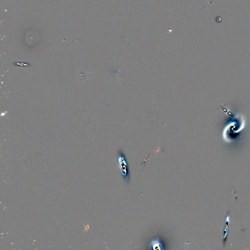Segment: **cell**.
Returning a JSON list of instances; mask_svg holds the SVG:
<instances>
[{
    "instance_id": "1",
    "label": "cell",
    "mask_w": 250,
    "mask_h": 250,
    "mask_svg": "<svg viewBox=\"0 0 250 250\" xmlns=\"http://www.w3.org/2000/svg\"><path fill=\"white\" fill-rule=\"evenodd\" d=\"M117 159L119 168L122 178H123L124 180L126 182L128 183L130 181V171L126 157L122 150L119 151Z\"/></svg>"
},
{
    "instance_id": "2",
    "label": "cell",
    "mask_w": 250,
    "mask_h": 250,
    "mask_svg": "<svg viewBox=\"0 0 250 250\" xmlns=\"http://www.w3.org/2000/svg\"><path fill=\"white\" fill-rule=\"evenodd\" d=\"M150 249L151 250H163L164 249V246L163 244V242L159 238H154L150 241L149 244Z\"/></svg>"
}]
</instances>
